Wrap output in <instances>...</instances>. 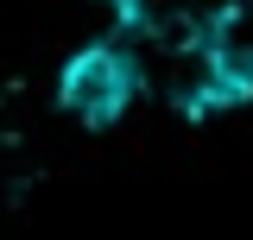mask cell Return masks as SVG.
I'll return each mask as SVG.
<instances>
[{"label": "cell", "mask_w": 253, "mask_h": 240, "mask_svg": "<svg viewBox=\"0 0 253 240\" xmlns=\"http://www.w3.org/2000/svg\"><path fill=\"white\" fill-rule=\"evenodd\" d=\"M139 89H146V82H139V63H133V51L114 44V38L83 44L76 57L63 63V76H57V101H63V114L76 120V126H114V120L133 108Z\"/></svg>", "instance_id": "1"}, {"label": "cell", "mask_w": 253, "mask_h": 240, "mask_svg": "<svg viewBox=\"0 0 253 240\" xmlns=\"http://www.w3.org/2000/svg\"><path fill=\"white\" fill-rule=\"evenodd\" d=\"M203 44L215 63V95L221 108L253 101V0H228L203 19Z\"/></svg>", "instance_id": "2"}]
</instances>
